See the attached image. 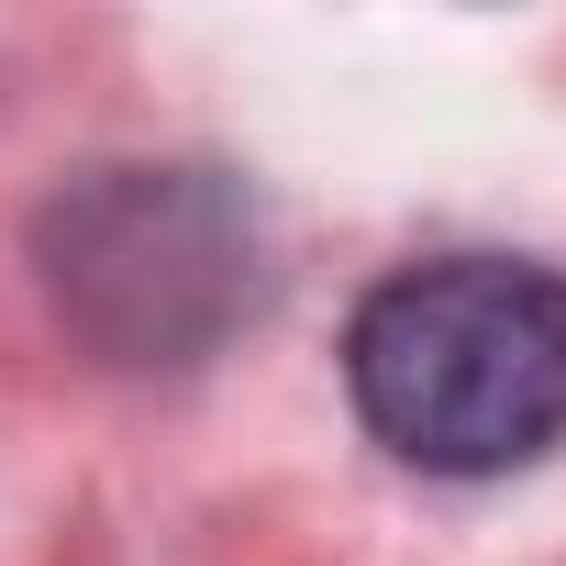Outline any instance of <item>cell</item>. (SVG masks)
Returning a JSON list of instances; mask_svg holds the SVG:
<instances>
[{
  "label": "cell",
  "instance_id": "1",
  "mask_svg": "<svg viewBox=\"0 0 566 566\" xmlns=\"http://www.w3.org/2000/svg\"><path fill=\"white\" fill-rule=\"evenodd\" d=\"M356 411L433 478L533 467L566 433V277L522 255L400 266L345 334Z\"/></svg>",
  "mask_w": 566,
  "mask_h": 566
},
{
  "label": "cell",
  "instance_id": "2",
  "mask_svg": "<svg viewBox=\"0 0 566 566\" xmlns=\"http://www.w3.org/2000/svg\"><path fill=\"white\" fill-rule=\"evenodd\" d=\"M255 277L244 200L200 167H112L56 211V301L123 356H189Z\"/></svg>",
  "mask_w": 566,
  "mask_h": 566
}]
</instances>
